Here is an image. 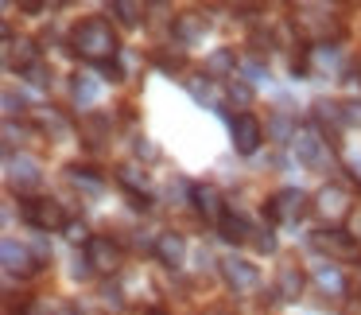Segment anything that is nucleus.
<instances>
[{
  "label": "nucleus",
  "instance_id": "obj_1",
  "mask_svg": "<svg viewBox=\"0 0 361 315\" xmlns=\"http://www.w3.org/2000/svg\"><path fill=\"white\" fill-rule=\"evenodd\" d=\"M71 47L78 51L82 59H90V63L109 66L113 59H117L121 43H117V32H113L109 20L94 16V20H82V24L71 32Z\"/></svg>",
  "mask_w": 361,
  "mask_h": 315
},
{
  "label": "nucleus",
  "instance_id": "obj_2",
  "mask_svg": "<svg viewBox=\"0 0 361 315\" xmlns=\"http://www.w3.org/2000/svg\"><path fill=\"white\" fill-rule=\"evenodd\" d=\"M24 222L27 226H35V230H66L71 222H66V214H63V206L55 203V198H24Z\"/></svg>",
  "mask_w": 361,
  "mask_h": 315
},
{
  "label": "nucleus",
  "instance_id": "obj_3",
  "mask_svg": "<svg viewBox=\"0 0 361 315\" xmlns=\"http://www.w3.org/2000/svg\"><path fill=\"white\" fill-rule=\"evenodd\" d=\"M303 210H307V195L299 187H283V191H276V195L264 203V214L276 222V226H283V222H299Z\"/></svg>",
  "mask_w": 361,
  "mask_h": 315
},
{
  "label": "nucleus",
  "instance_id": "obj_4",
  "mask_svg": "<svg viewBox=\"0 0 361 315\" xmlns=\"http://www.w3.org/2000/svg\"><path fill=\"white\" fill-rule=\"evenodd\" d=\"M314 214H319L322 222H330V230H334V222H342L345 214H350V195H345V187H338V183L322 187L319 195H314Z\"/></svg>",
  "mask_w": 361,
  "mask_h": 315
},
{
  "label": "nucleus",
  "instance_id": "obj_5",
  "mask_svg": "<svg viewBox=\"0 0 361 315\" xmlns=\"http://www.w3.org/2000/svg\"><path fill=\"white\" fill-rule=\"evenodd\" d=\"M0 257H4V273H8V276H35V273H39V257H35L27 245L12 242V237H4Z\"/></svg>",
  "mask_w": 361,
  "mask_h": 315
},
{
  "label": "nucleus",
  "instance_id": "obj_6",
  "mask_svg": "<svg viewBox=\"0 0 361 315\" xmlns=\"http://www.w3.org/2000/svg\"><path fill=\"white\" fill-rule=\"evenodd\" d=\"M314 249L330 253V257H338V261H353V257H361L357 237L345 234V230H319V234H314Z\"/></svg>",
  "mask_w": 361,
  "mask_h": 315
},
{
  "label": "nucleus",
  "instance_id": "obj_7",
  "mask_svg": "<svg viewBox=\"0 0 361 315\" xmlns=\"http://www.w3.org/2000/svg\"><path fill=\"white\" fill-rule=\"evenodd\" d=\"M229 129H233V148L241 152V156H252V152L260 148V141H264V125H260L252 113H237V117L229 121Z\"/></svg>",
  "mask_w": 361,
  "mask_h": 315
},
{
  "label": "nucleus",
  "instance_id": "obj_8",
  "mask_svg": "<svg viewBox=\"0 0 361 315\" xmlns=\"http://www.w3.org/2000/svg\"><path fill=\"white\" fill-rule=\"evenodd\" d=\"M39 183H43L39 160H32V156H8V187L12 191L27 195V191H35Z\"/></svg>",
  "mask_w": 361,
  "mask_h": 315
},
{
  "label": "nucleus",
  "instance_id": "obj_9",
  "mask_svg": "<svg viewBox=\"0 0 361 315\" xmlns=\"http://www.w3.org/2000/svg\"><path fill=\"white\" fill-rule=\"evenodd\" d=\"M295 156H299V164H307V167H322V164H326V141H322L319 129H311V125L299 129Z\"/></svg>",
  "mask_w": 361,
  "mask_h": 315
},
{
  "label": "nucleus",
  "instance_id": "obj_10",
  "mask_svg": "<svg viewBox=\"0 0 361 315\" xmlns=\"http://www.w3.org/2000/svg\"><path fill=\"white\" fill-rule=\"evenodd\" d=\"M190 203H195V210L202 214L206 222H218L226 218V198H221L218 187H210V183H198V187H190Z\"/></svg>",
  "mask_w": 361,
  "mask_h": 315
},
{
  "label": "nucleus",
  "instance_id": "obj_11",
  "mask_svg": "<svg viewBox=\"0 0 361 315\" xmlns=\"http://www.w3.org/2000/svg\"><path fill=\"white\" fill-rule=\"evenodd\" d=\"M86 261L94 265V273H117V265H121V249H117V242L113 237H90V245H86Z\"/></svg>",
  "mask_w": 361,
  "mask_h": 315
},
{
  "label": "nucleus",
  "instance_id": "obj_12",
  "mask_svg": "<svg viewBox=\"0 0 361 315\" xmlns=\"http://www.w3.org/2000/svg\"><path fill=\"white\" fill-rule=\"evenodd\" d=\"M221 276H226V284H229L233 292H252V288L260 284L257 265H249V261H241V257L221 261Z\"/></svg>",
  "mask_w": 361,
  "mask_h": 315
},
{
  "label": "nucleus",
  "instance_id": "obj_13",
  "mask_svg": "<svg viewBox=\"0 0 361 315\" xmlns=\"http://www.w3.org/2000/svg\"><path fill=\"white\" fill-rule=\"evenodd\" d=\"M206 28H210V20H206V12H179L175 16V24H171V32H175V40L183 43V47H190V43H198L206 35Z\"/></svg>",
  "mask_w": 361,
  "mask_h": 315
},
{
  "label": "nucleus",
  "instance_id": "obj_14",
  "mask_svg": "<svg viewBox=\"0 0 361 315\" xmlns=\"http://www.w3.org/2000/svg\"><path fill=\"white\" fill-rule=\"evenodd\" d=\"M35 55H39V47H35V40H8L4 43V66L8 71H20V74H27L35 66Z\"/></svg>",
  "mask_w": 361,
  "mask_h": 315
},
{
  "label": "nucleus",
  "instance_id": "obj_15",
  "mask_svg": "<svg viewBox=\"0 0 361 315\" xmlns=\"http://www.w3.org/2000/svg\"><path fill=\"white\" fill-rule=\"evenodd\" d=\"M156 257L164 261L167 268H179L183 257H187V245H183L179 234H159L156 237Z\"/></svg>",
  "mask_w": 361,
  "mask_h": 315
},
{
  "label": "nucleus",
  "instance_id": "obj_16",
  "mask_svg": "<svg viewBox=\"0 0 361 315\" xmlns=\"http://www.w3.org/2000/svg\"><path fill=\"white\" fill-rule=\"evenodd\" d=\"M314 125H319V133H330V136H334L338 129L345 125L342 105H334V102H319V105H314Z\"/></svg>",
  "mask_w": 361,
  "mask_h": 315
},
{
  "label": "nucleus",
  "instance_id": "obj_17",
  "mask_svg": "<svg viewBox=\"0 0 361 315\" xmlns=\"http://www.w3.org/2000/svg\"><path fill=\"white\" fill-rule=\"evenodd\" d=\"M233 71H237V51L233 47H218L210 59H206V74H210V78H226V74H233Z\"/></svg>",
  "mask_w": 361,
  "mask_h": 315
},
{
  "label": "nucleus",
  "instance_id": "obj_18",
  "mask_svg": "<svg viewBox=\"0 0 361 315\" xmlns=\"http://www.w3.org/2000/svg\"><path fill=\"white\" fill-rule=\"evenodd\" d=\"M109 129H113V117H105V113H82V136H86V144H102L109 136Z\"/></svg>",
  "mask_w": 361,
  "mask_h": 315
},
{
  "label": "nucleus",
  "instance_id": "obj_19",
  "mask_svg": "<svg viewBox=\"0 0 361 315\" xmlns=\"http://www.w3.org/2000/svg\"><path fill=\"white\" fill-rule=\"evenodd\" d=\"M299 292H303V273H299L295 265H283L280 280H276V296L280 299H299Z\"/></svg>",
  "mask_w": 361,
  "mask_h": 315
},
{
  "label": "nucleus",
  "instance_id": "obj_20",
  "mask_svg": "<svg viewBox=\"0 0 361 315\" xmlns=\"http://www.w3.org/2000/svg\"><path fill=\"white\" fill-rule=\"evenodd\" d=\"M97 97H102V86H97L90 74H78V78H74V105H78V109H90ZM90 113H94V109H90Z\"/></svg>",
  "mask_w": 361,
  "mask_h": 315
},
{
  "label": "nucleus",
  "instance_id": "obj_21",
  "mask_svg": "<svg viewBox=\"0 0 361 315\" xmlns=\"http://www.w3.org/2000/svg\"><path fill=\"white\" fill-rule=\"evenodd\" d=\"M117 179L125 183L133 195H148V172H144L140 164H121L117 167Z\"/></svg>",
  "mask_w": 361,
  "mask_h": 315
},
{
  "label": "nucleus",
  "instance_id": "obj_22",
  "mask_svg": "<svg viewBox=\"0 0 361 315\" xmlns=\"http://www.w3.org/2000/svg\"><path fill=\"white\" fill-rule=\"evenodd\" d=\"M71 183L74 187H82V191H90V195H97V191L105 187V179L94 172V167H82V164H74L71 167Z\"/></svg>",
  "mask_w": 361,
  "mask_h": 315
},
{
  "label": "nucleus",
  "instance_id": "obj_23",
  "mask_svg": "<svg viewBox=\"0 0 361 315\" xmlns=\"http://www.w3.org/2000/svg\"><path fill=\"white\" fill-rule=\"evenodd\" d=\"M218 230H221V237H226V242H252V226L245 218H233V214H226Z\"/></svg>",
  "mask_w": 361,
  "mask_h": 315
},
{
  "label": "nucleus",
  "instance_id": "obj_24",
  "mask_svg": "<svg viewBox=\"0 0 361 315\" xmlns=\"http://www.w3.org/2000/svg\"><path fill=\"white\" fill-rule=\"evenodd\" d=\"M152 63H156L164 74H179L183 66H187V55H183V51H175V47H164V51H156V55H152Z\"/></svg>",
  "mask_w": 361,
  "mask_h": 315
},
{
  "label": "nucleus",
  "instance_id": "obj_25",
  "mask_svg": "<svg viewBox=\"0 0 361 315\" xmlns=\"http://www.w3.org/2000/svg\"><path fill=\"white\" fill-rule=\"evenodd\" d=\"M268 133H272L276 136V141H295V136H299V129H295V121H291L288 117V113H276V117H272V125H268Z\"/></svg>",
  "mask_w": 361,
  "mask_h": 315
},
{
  "label": "nucleus",
  "instance_id": "obj_26",
  "mask_svg": "<svg viewBox=\"0 0 361 315\" xmlns=\"http://www.w3.org/2000/svg\"><path fill=\"white\" fill-rule=\"evenodd\" d=\"M140 4H128V0H117V4H109V16H117L121 20V24H128V28H133V24H140Z\"/></svg>",
  "mask_w": 361,
  "mask_h": 315
},
{
  "label": "nucleus",
  "instance_id": "obj_27",
  "mask_svg": "<svg viewBox=\"0 0 361 315\" xmlns=\"http://www.w3.org/2000/svg\"><path fill=\"white\" fill-rule=\"evenodd\" d=\"M226 94H229V102H233V105H252V86L245 78H229Z\"/></svg>",
  "mask_w": 361,
  "mask_h": 315
},
{
  "label": "nucleus",
  "instance_id": "obj_28",
  "mask_svg": "<svg viewBox=\"0 0 361 315\" xmlns=\"http://www.w3.org/2000/svg\"><path fill=\"white\" fill-rule=\"evenodd\" d=\"M319 284H322V288H330V292H345V280H342V273H338L334 265H322L319 268Z\"/></svg>",
  "mask_w": 361,
  "mask_h": 315
},
{
  "label": "nucleus",
  "instance_id": "obj_29",
  "mask_svg": "<svg viewBox=\"0 0 361 315\" xmlns=\"http://www.w3.org/2000/svg\"><path fill=\"white\" fill-rule=\"evenodd\" d=\"M241 74L249 86H257V82H268V66L257 63V59H249V63H241Z\"/></svg>",
  "mask_w": 361,
  "mask_h": 315
},
{
  "label": "nucleus",
  "instance_id": "obj_30",
  "mask_svg": "<svg viewBox=\"0 0 361 315\" xmlns=\"http://www.w3.org/2000/svg\"><path fill=\"white\" fill-rule=\"evenodd\" d=\"M39 129L47 136H63L66 133V125H63V117H59V113H39Z\"/></svg>",
  "mask_w": 361,
  "mask_h": 315
},
{
  "label": "nucleus",
  "instance_id": "obj_31",
  "mask_svg": "<svg viewBox=\"0 0 361 315\" xmlns=\"http://www.w3.org/2000/svg\"><path fill=\"white\" fill-rule=\"evenodd\" d=\"M187 90H190V97H198V102H206V94H210V78H187Z\"/></svg>",
  "mask_w": 361,
  "mask_h": 315
},
{
  "label": "nucleus",
  "instance_id": "obj_32",
  "mask_svg": "<svg viewBox=\"0 0 361 315\" xmlns=\"http://www.w3.org/2000/svg\"><path fill=\"white\" fill-rule=\"evenodd\" d=\"M20 315H55V311H51L47 299H27V304H20Z\"/></svg>",
  "mask_w": 361,
  "mask_h": 315
},
{
  "label": "nucleus",
  "instance_id": "obj_33",
  "mask_svg": "<svg viewBox=\"0 0 361 315\" xmlns=\"http://www.w3.org/2000/svg\"><path fill=\"white\" fill-rule=\"evenodd\" d=\"M102 299L113 307V311H121V307H125V299H121V288H117V284H105V288H102Z\"/></svg>",
  "mask_w": 361,
  "mask_h": 315
},
{
  "label": "nucleus",
  "instance_id": "obj_34",
  "mask_svg": "<svg viewBox=\"0 0 361 315\" xmlns=\"http://www.w3.org/2000/svg\"><path fill=\"white\" fill-rule=\"evenodd\" d=\"M66 237H71L74 245H90V230L82 226V222H71V226H66Z\"/></svg>",
  "mask_w": 361,
  "mask_h": 315
},
{
  "label": "nucleus",
  "instance_id": "obj_35",
  "mask_svg": "<svg viewBox=\"0 0 361 315\" xmlns=\"http://www.w3.org/2000/svg\"><path fill=\"white\" fill-rule=\"evenodd\" d=\"M252 234H257V237H252V245H257L260 253H272L276 249V237L268 234V230H252Z\"/></svg>",
  "mask_w": 361,
  "mask_h": 315
},
{
  "label": "nucleus",
  "instance_id": "obj_36",
  "mask_svg": "<svg viewBox=\"0 0 361 315\" xmlns=\"http://www.w3.org/2000/svg\"><path fill=\"white\" fill-rule=\"evenodd\" d=\"M27 82H32V86H47V82H51V71H47V66H39V63H35L32 66V71H27Z\"/></svg>",
  "mask_w": 361,
  "mask_h": 315
},
{
  "label": "nucleus",
  "instance_id": "obj_37",
  "mask_svg": "<svg viewBox=\"0 0 361 315\" xmlns=\"http://www.w3.org/2000/svg\"><path fill=\"white\" fill-rule=\"evenodd\" d=\"M342 117H345V125H361V102H345Z\"/></svg>",
  "mask_w": 361,
  "mask_h": 315
},
{
  "label": "nucleus",
  "instance_id": "obj_38",
  "mask_svg": "<svg viewBox=\"0 0 361 315\" xmlns=\"http://www.w3.org/2000/svg\"><path fill=\"white\" fill-rule=\"evenodd\" d=\"M20 109H24V97H16L12 90H4V113H8V117H16Z\"/></svg>",
  "mask_w": 361,
  "mask_h": 315
},
{
  "label": "nucleus",
  "instance_id": "obj_39",
  "mask_svg": "<svg viewBox=\"0 0 361 315\" xmlns=\"http://www.w3.org/2000/svg\"><path fill=\"white\" fill-rule=\"evenodd\" d=\"M156 144H152V141H136V156H148V160H156Z\"/></svg>",
  "mask_w": 361,
  "mask_h": 315
}]
</instances>
